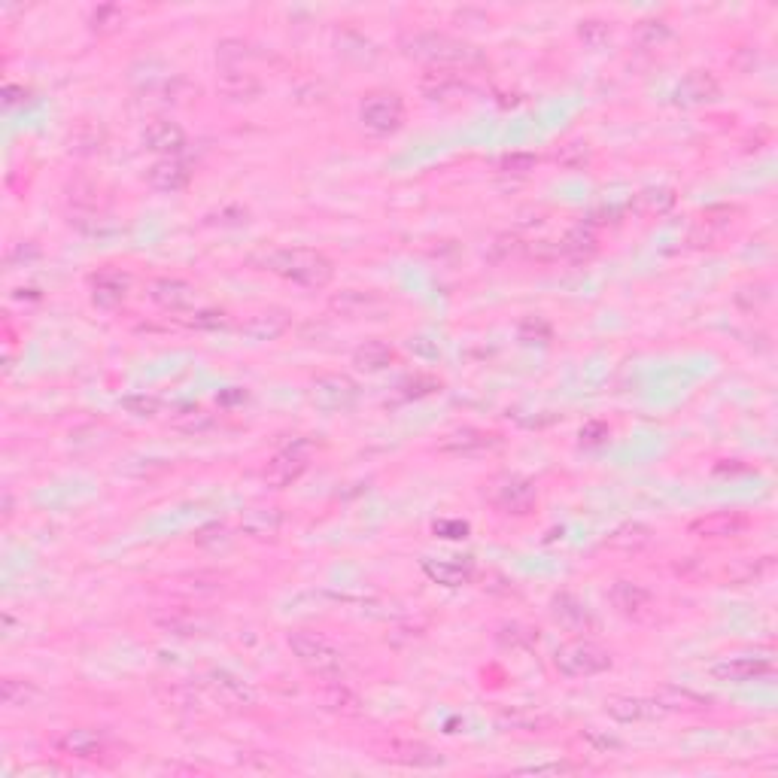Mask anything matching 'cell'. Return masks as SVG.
I'll return each instance as SVG.
<instances>
[{
	"label": "cell",
	"instance_id": "obj_1",
	"mask_svg": "<svg viewBox=\"0 0 778 778\" xmlns=\"http://www.w3.org/2000/svg\"><path fill=\"white\" fill-rule=\"evenodd\" d=\"M399 49L405 58L429 67V70H459L472 73L490 64L487 52L469 40L453 37L447 31H408L399 37Z\"/></svg>",
	"mask_w": 778,
	"mask_h": 778
},
{
	"label": "cell",
	"instance_id": "obj_2",
	"mask_svg": "<svg viewBox=\"0 0 778 778\" xmlns=\"http://www.w3.org/2000/svg\"><path fill=\"white\" fill-rule=\"evenodd\" d=\"M262 268L301 289H326L335 280V262L310 247H280L262 256Z\"/></svg>",
	"mask_w": 778,
	"mask_h": 778
},
{
	"label": "cell",
	"instance_id": "obj_3",
	"mask_svg": "<svg viewBox=\"0 0 778 778\" xmlns=\"http://www.w3.org/2000/svg\"><path fill=\"white\" fill-rule=\"evenodd\" d=\"M286 645L307 675H314L323 684L344 681L347 660H344L341 648H335L326 636H320L314 630H295L286 636Z\"/></svg>",
	"mask_w": 778,
	"mask_h": 778
},
{
	"label": "cell",
	"instance_id": "obj_4",
	"mask_svg": "<svg viewBox=\"0 0 778 778\" xmlns=\"http://www.w3.org/2000/svg\"><path fill=\"white\" fill-rule=\"evenodd\" d=\"M611 666H614L611 654L602 645H596L590 636H578V639L560 645L554 654V669L569 681L596 678V675L608 672Z\"/></svg>",
	"mask_w": 778,
	"mask_h": 778
},
{
	"label": "cell",
	"instance_id": "obj_5",
	"mask_svg": "<svg viewBox=\"0 0 778 778\" xmlns=\"http://www.w3.org/2000/svg\"><path fill=\"white\" fill-rule=\"evenodd\" d=\"M484 499L490 502L493 511H499L505 517H526L535 508L538 493H535V484L529 478L514 475V472H502V475H496L484 484Z\"/></svg>",
	"mask_w": 778,
	"mask_h": 778
},
{
	"label": "cell",
	"instance_id": "obj_6",
	"mask_svg": "<svg viewBox=\"0 0 778 778\" xmlns=\"http://www.w3.org/2000/svg\"><path fill=\"white\" fill-rule=\"evenodd\" d=\"M405 98L399 92H389V89H374L362 98L359 104V122L365 131L377 134V137H389L396 134L405 125Z\"/></svg>",
	"mask_w": 778,
	"mask_h": 778
},
{
	"label": "cell",
	"instance_id": "obj_7",
	"mask_svg": "<svg viewBox=\"0 0 778 778\" xmlns=\"http://www.w3.org/2000/svg\"><path fill=\"white\" fill-rule=\"evenodd\" d=\"M52 745L64 757L83 760V763H98V766H107L119 757L110 736L95 730V727H70V730L58 733Z\"/></svg>",
	"mask_w": 778,
	"mask_h": 778
},
{
	"label": "cell",
	"instance_id": "obj_8",
	"mask_svg": "<svg viewBox=\"0 0 778 778\" xmlns=\"http://www.w3.org/2000/svg\"><path fill=\"white\" fill-rule=\"evenodd\" d=\"M201 687L207 690V696L213 699L216 706H222V709H228V712H250V709H256V703H259L256 690H253L247 681H241L238 675L225 672V669H210V672H204V675H201Z\"/></svg>",
	"mask_w": 778,
	"mask_h": 778
},
{
	"label": "cell",
	"instance_id": "obj_9",
	"mask_svg": "<svg viewBox=\"0 0 778 778\" xmlns=\"http://www.w3.org/2000/svg\"><path fill=\"white\" fill-rule=\"evenodd\" d=\"M502 447V435L490 432V429H478V426H456L450 432H444L435 444L438 453L444 456H487L493 450Z\"/></svg>",
	"mask_w": 778,
	"mask_h": 778
},
{
	"label": "cell",
	"instance_id": "obj_10",
	"mask_svg": "<svg viewBox=\"0 0 778 778\" xmlns=\"http://www.w3.org/2000/svg\"><path fill=\"white\" fill-rule=\"evenodd\" d=\"M548 614H551V620L560 627V630H566V633H575V636H593V633H599V617L593 614V608L584 602V599H578L575 593H554L551 596V605H548Z\"/></svg>",
	"mask_w": 778,
	"mask_h": 778
},
{
	"label": "cell",
	"instance_id": "obj_11",
	"mask_svg": "<svg viewBox=\"0 0 778 778\" xmlns=\"http://www.w3.org/2000/svg\"><path fill=\"white\" fill-rule=\"evenodd\" d=\"M608 602L614 605V611L627 620H648L657 611L654 593L630 578H620L608 587Z\"/></svg>",
	"mask_w": 778,
	"mask_h": 778
},
{
	"label": "cell",
	"instance_id": "obj_12",
	"mask_svg": "<svg viewBox=\"0 0 778 778\" xmlns=\"http://www.w3.org/2000/svg\"><path fill=\"white\" fill-rule=\"evenodd\" d=\"M751 529V517L739 511H715L690 520L687 532L699 541H733L742 538Z\"/></svg>",
	"mask_w": 778,
	"mask_h": 778
},
{
	"label": "cell",
	"instance_id": "obj_13",
	"mask_svg": "<svg viewBox=\"0 0 778 778\" xmlns=\"http://www.w3.org/2000/svg\"><path fill=\"white\" fill-rule=\"evenodd\" d=\"M359 399V383L347 374H320L310 383V402L323 411H347Z\"/></svg>",
	"mask_w": 778,
	"mask_h": 778
},
{
	"label": "cell",
	"instance_id": "obj_14",
	"mask_svg": "<svg viewBox=\"0 0 778 778\" xmlns=\"http://www.w3.org/2000/svg\"><path fill=\"white\" fill-rule=\"evenodd\" d=\"M472 83H469V73H459V70H426L420 76V95L429 104H456L462 98H469Z\"/></svg>",
	"mask_w": 778,
	"mask_h": 778
},
{
	"label": "cell",
	"instance_id": "obj_15",
	"mask_svg": "<svg viewBox=\"0 0 778 778\" xmlns=\"http://www.w3.org/2000/svg\"><path fill=\"white\" fill-rule=\"evenodd\" d=\"M386 307H389V301L368 289H344L329 298V310L344 320H374V317L386 314Z\"/></svg>",
	"mask_w": 778,
	"mask_h": 778
},
{
	"label": "cell",
	"instance_id": "obj_16",
	"mask_svg": "<svg viewBox=\"0 0 778 778\" xmlns=\"http://www.w3.org/2000/svg\"><path fill=\"white\" fill-rule=\"evenodd\" d=\"M146 295L152 304H159L162 310H171V314L192 310L198 304V289L183 277H152V280H146Z\"/></svg>",
	"mask_w": 778,
	"mask_h": 778
},
{
	"label": "cell",
	"instance_id": "obj_17",
	"mask_svg": "<svg viewBox=\"0 0 778 778\" xmlns=\"http://www.w3.org/2000/svg\"><path fill=\"white\" fill-rule=\"evenodd\" d=\"M307 465H310L307 450H304L301 444H292V447L277 450V453L268 459L262 478H265V484H268L271 490H286V487H292V484L307 472Z\"/></svg>",
	"mask_w": 778,
	"mask_h": 778
},
{
	"label": "cell",
	"instance_id": "obj_18",
	"mask_svg": "<svg viewBox=\"0 0 778 778\" xmlns=\"http://www.w3.org/2000/svg\"><path fill=\"white\" fill-rule=\"evenodd\" d=\"M380 757L396 766H408V769H435L444 763V757L432 745H426L420 739H399V736L380 745Z\"/></svg>",
	"mask_w": 778,
	"mask_h": 778
},
{
	"label": "cell",
	"instance_id": "obj_19",
	"mask_svg": "<svg viewBox=\"0 0 778 778\" xmlns=\"http://www.w3.org/2000/svg\"><path fill=\"white\" fill-rule=\"evenodd\" d=\"M605 712L617 724H651L666 715L654 696H611Z\"/></svg>",
	"mask_w": 778,
	"mask_h": 778
},
{
	"label": "cell",
	"instance_id": "obj_20",
	"mask_svg": "<svg viewBox=\"0 0 778 778\" xmlns=\"http://www.w3.org/2000/svg\"><path fill=\"white\" fill-rule=\"evenodd\" d=\"M283 520H286V514H283L280 505L259 502V505H250V508L241 511L238 526L253 541H274L280 535V529H283Z\"/></svg>",
	"mask_w": 778,
	"mask_h": 778
},
{
	"label": "cell",
	"instance_id": "obj_21",
	"mask_svg": "<svg viewBox=\"0 0 778 778\" xmlns=\"http://www.w3.org/2000/svg\"><path fill=\"white\" fill-rule=\"evenodd\" d=\"M675 104L681 107H703V104H715L721 101V83L715 80V73L709 70H693L684 80L675 86L672 92Z\"/></svg>",
	"mask_w": 778,
	"mask_h": 778
},
{
	"label": "cell",
	"instance_id": "obj_22",
	"mask_svg": "<svg viewBox=\"0 0 778 778\" xmlns=\"http://www.w3.org/2000/svg\"><path fill=\"white\" fill-rule=\"evenodd\" d=\"M131 289V280L125 271L116 268H101L98 274L89 277V292H92V304L101 310H116L119 304H125Z\"/></svg>",
	"mask_w": 778,
	"mask_h": 778
},
{
	"label": "cell",
	"instance_id": "obj_23",
	"mask_svg": "<svg viewBox=\"0 0 778 778\" xmlns=\"http://www.w3.org/2000/svg\"><path fill=\"white\" fill-rule=\"evenodd\" d=\"M140 140H143L146 149L159 152L162 159H177V155L183 152V146H186V131L174 119H152L143 128Z\"/></svg>",
	"mask_w": 778,
	"mask_h": 778
},
{
	"label": "cell",
	"instance_id": "obj_24",
	"mask_svg": "<svg viewBox=\"0 0 778 778\" xmlns=\"http://www.w3.org/2000/svg\"><path fill=\"white\" fill-rule=\"evenodd\" d=\"M292 326V317L289 310L283 307H265V310H256V314H250L244 323H241V332L253 341H277L289 332Z\"/></svg>",
	"mask_w": 778,
	"mask_h": 778
},
{
	"label": "cell",
	"instance_id": "obj_25",
	"mask_svg": "<svg viewBox=\"0 0 778 778\" xmlns=\"http://www.w3.org/2000/svg\"><path fill=\"white\" fill-rule=\"evenodd\" d=\"M775 663L772 657H727L721 663L712 666V675L718 681H733V684H742V681H757V678H766L772 675Z\"/></svg>",
	"mask_w": 778,
	"mask_h": 778
},
{
	"label": "cell",
	"instance_id": "obj_26",
	"mask_svg": "<svg viewBox=\"0 0 778 778\" xmlns=\"http://www.w3.org/2000/svg\"><path fill=\"white\" fill-rule=\"evenodd\" d=\"M216 89L225 101L231 104H250L262 95V83L247 70V67H235V70H219Z\"/></svg>",
	"mask_w": 778,
	"mask_h": 778
},
{
	"label": "cell",
	"instance_id": "obj_27",
	"mask_svg": "<svg viewBox=\"0 0 778 778\" xmlns=\"http://www.w3.org/2000/svg\"><path fill=\"white\" fill-rule=\"evenodd\" d=\"M602 544L608 551H617V554H642L654 544V529L648 523L630 520V523H620L617 529H611Z\"/></svg>",
	"mask_w": 778,
	"mask_h": 778
},
{
	"label": "cell",
	"instance_id": "obj_28",
	"mask_svg": "<svg viewBox=\"0 0 778 778\" xmlns=\"http://www.w3.org/2000/svg\"><path fill=\"white\" fill-rule=\"evenodd\" d=\"M420 569H423V575H426L432 584H441V587H465V584H472V578H475L472 560H462V557L423 560Z\"/></svg>",
	"mask_w": 778,
	"mask_h": 778
},
{
	"label": "cell",
	"instance_id": "obj_29",
	"mask_svg": "<svg viewBox=\"0 0 778 778\" xmlns=\"http://www.w3.org/2000/svg\"><path fill=\"white\" fill-rule=\"evenodd\" d=\"M654 699L663 706L666 715H672V712H681V715H703V712L712 709V699H709V696L696 693V690H687V687H675V684L660 687Z\"/></svg>",
	"mask_w": 778,
	"mask_h": 778
},
{
	"label": "cell",
	"instance_id": "obj_30",
	"mask_svg": "<svg viewBox=\"0 0 778 778\" xmlns=\"http://www.w3.org/2000/svg\"><path fill=\"white\" fill-rule=\"evenodd\" d=\"M192 180V171L180 162V159H159L149 171H146V183L149 189L162 192V195H174L183 192Z\"/></svg>",
	"mask_w": 778,
	"mask_h": 778
},
{
	"label": "cell",
	"instance_id": "obj_31",
	"mask_svg": "<svg viewBox=\"0 0 778 778\" xmlns=\"http://www.w3.org/2000/svg\"><path fill=\"white\" fill-rule=\"evenodd\" d=\"M557 247H560V259H569V262H587V259H593L596 250H599V235H596L593 222H578V225H572Z\"/></svg>",
	"mask_w": 778,
	"mask_h": 778
},
{
	"label": "cell",
	"instance_id": "obj_32",
	"mask_svg": "<svg viewBox=\"0 0 778 778\" xmlns=\"http://www.w3.org/2000/svg\"><path fill=\"white\" fill-rule=\"evenodd\" d=\"M496 724L505 733H548V730H554L557 721L535 709H502L496 715Z\"/></svg>",
	"mask_w": 778,
	"mask_h": 778
},
{
	"label": "cell",
	"instance_id": "obj_33",
	"mask_svg": "<svg viewBox=\"0 0 778 778\" xmlns=\"http://www.w3.org/2000/svg\"><path fill=\"white\" fill-rule=\"evenodd\" d=\"M0 693H4V706L10 709H37L43 703V690L28 678H4L0 681Z\"/></svg>",
	"mask_w": 778,
	"mask_h": 778
},
{
	"label": "cell",
	"instance_id": "obj_34",
	"mask_svg": "<svg viewBox=\"0 0 778 778\" xmlns=\"http://www.w3.org/2000/svg\"><path fill=\"white\" fill-rule=\"evenodd\" d=\"M155 627H159L162 633L168 636H198L204 633V620L192 611H183V608H168L165 614H155Z\"/></svg>",
	"mask_w": 778,
	"mask_h": 778
},
{
	"label": "cell",
	"instance_id": "obj_35",
	"mask_svg": "<svg viewBox=\"0 0 778 778\" xmlns=\"http://www.w3.org/2000/svg\"><path fill=\"white\" fill-rule=\"evenodd\" d=\"M396 362V350L389 347L386 341H365L362 347H356L353 350V365L356 368H362V371H383V368H389Z\"/></svg>",
	"mask_w": 778,
	"mask_h": 778
},
{
	"label": "cell",
	"instance_id": "obj_36",
	"mask_svg": "<svg viewBox=\"0 0 778 778\" xmlns=\"http://www.w3.org/2000/svg\"><path fill=\"white\" fill-rule=\"evenodd\" d=\"M496 642L505 651H532L538 645V630L529 624H520V620H508L496 630Z\"/></svg>",
	"mask_w": 778,
	"mask_h": 778
},
{
	"label": "cell",
	"instance_id": "obj_37",
	"mask_svg": "<svg viewBox=\"0 0 778 778\" xmlns=\"http://www.w3.org/2000/svg\"><path fill=\"white\" fill-rule=\"evenodd\" d=\"M769 301H772V286L766 280H748L733 292V304L745 310V314H760Z\"/></svg>",
	"mask_w": 778,
	"mask_h": 778
},
{
	"label": "cell",
	"instance_id": "obj_38",
	"mask_svg": "<svg viewBox=\"0 0 778 778\" xmlns=\"http://www.w3.org/2000/svg\"><path fill=\"white\" fill-rule=\"evenodd\" d=\"M766 569H769V557H760V560H733V563L724 569V581L733 584V587L754 584Z\"/></svg>",
	"mask_w": 778,
	"mask_h": 778
},
{
	"label": "cell",
	"instance_id": "obj_39",
	"mask_svg": "<svg viewBox=\"0 0 778 778\" xmlns=\"http://www.w3.org/2000/svg\"><path fill=\"white\" fill-rule=\"evenodd\" d=\"M323 699L335 715H359V696L350 693L341 681H332L329 690L323 693Z\"/></svg>",
	"mask_w": 778,
	"mask_h": 778
},
{
	"label": "cell",
	"instance_id": "obj_40",
	"mask_svg": "<svg viewBox=\"0 0 778 778\" xmlns=\"http://www.w3.org/2000/svg\"><path fill=\"white\" fill-rule=\"evenodd\" d=\"M636 40H639V46H645V49H660L666 40H672V28H669L666 19H645V22H639V28H636Z\"/></svg>",
	"mask_w": 778,
	"mask_h": 778
},
{
	"label": "cell",
	"instance_id": "obj_41",
	"mask_svg": "<svg viewBox=\"0 0 778 778\" xmlns=\"http://www.w3.org/2000/svg\"><path fill=\"white\" fill-rule=\"evenodd\" d=\"M250 46L244 40H222L216 46V61H219V70H235V67H244V61L250 58Z\"/></svg>",
	"mask_w": 778,
	"mask_h": 778
},
{
	"label": "cell",
	"instance_id": "obj_42",
	"mask_svg": "<svg viewBox=\"0 0 778 778\" xmlns=\"http://www.w3.org/2000/svg\"><path fill=\"white\" fill-rule=\"evenodd\" d=\"M554 159H557V165L566 168V171H584V168L590 165V149H587V143H581V140L563 143V146L557 149Z\"/></svg>",
	"mask_w": 778,
	"mask_h": 778
},
{
	"label": "cell",
	"instance_id": "obj_43",
	"mask_svg": "<svg viewBox=\"0 0 778 778\" xmlns=\"http://www.w3.org/2000/svg\"><path fill=\"white\" fill-rule=\"evenodd\" d=\"M517 338H520L523 344H548V341L554 338V329H551V323L544 320V317H526V320L517 326Z\"/></svg>",
	"mask_w": 778,
	"mask_h": 778
},
{
	"label": "cell",
	"instance_id": "obj_44",
	"mask_svg": "<svg viewBox=\"0 0 778 778\" xmlns=\"http://www.w3.org/2000/svg\"><path fill=\"white\" fill-rule=\"evenodd\" d=\"M538 168V155L532 152H508L499 159V171L511 174V177H526Z\"/></svg>",
	"mask_w": 778,
	"mask_h": 778
},
{
	"label": "cell",
	"instance_id": "obj_45",
	"mask_svg": "<svg viewBox=\"0 0 778 778\" xmlns=\"http://www.w3.org/2000/svg\"><path fill=\"white\" fill-rule=\"evenodd\" d=\"M578 37L590 46V49H599L611 40V25L602 22V19H584L578 25Z\"/></svg>",
	"mask_w": 778,
	"mask_h": 778
},
{
	"label": "cell",
	"instance_id": "obj_46",
	"mask_svg": "<svg viewBox=\"0 0 778 778\" xmlns=\"http://www.w3.org/2000/svg\"><path fill=\"white\" fill-rule=\"evenodd\" d=\"M675 204V192L672 189H666V186H657V189H648V192H642L639 195V207L645 210V213H666L669 207Z\"/></svg>",
	"mask_w": 778,
	"mask_h": 778
},
{
	"label": "cell",
	"instance_id": "obj_47",
	"mask_svg": "<svg viewBox=\"0 0 778 778\" xmlns=\"http://www.w3.org/2000/svg\"><path fill=\"white\" fill-rule=\"evenodd\" d=\"M122 22H125V13H122L119 7H98V10L92 13V19H89L92 31H98V34L116 31Z\"/></svg>",
	"mask_w": 778,
	"mask_h": 778
},
{
	"label": "cell",
	"instance_id": "obj_48",
	"mask_svg": "<svg viewBox=\"0 0 778 778\" xmlns=\"http://www.w3.org/2000/svg\"><path fill=\"white\" fill-rule=\"evenodd\" d=\"M213 426V417L207 414V411H201V408H195V411H186V414H180L177 420H174V429H180V432H189V435H195V432H204V429H210Z\"/></svg>",
	"mask_w": 778,
	"mask_h": 778
},
{
	"label": "cell",
	"instance_id": "obj_49",
	"mask_svg": "<svg viewBox=\"0 0 778 778\" xmlns=\"http://www.w3.org/2000/svg\"><path fill=\"white\" fill-rule=\"evenodd\" d=\"M101 143H104V131L101 128H92V134H83V125L76 128V134H73V152H80V155H92V152H101Z\"/></svg>",
	"mask_w": 778,
	"mask_h": 778
},
{
	"label": "cell",
	"instance_id": "obj_50",
	"mask_svg": "<svg viewBox=\"0 0 778 778\" xmlns=\"http://www.w3.org/2000/svg\"><path fill=\"white\" fill-rule=\"evenodd\" d=\"M435 389H441V383L429 374H417L405 383V396L408 399H423V396H432Z\"/></svg>",
	"mask_w": 778,
	"mask_h": 778
},
{
	"label": "cell",
	"instance_id": "obj_51",
	"mask_svg": "<svg viewBox=\"0 0 778 778\" xmlns=\"http://www.w3.org/2000/svg\"><path fill=\"white\" fill-rule=\"evenodd\" d=\"M578 739H581V745H584L590 754H608L611 748H620V742H617V739H611V736H602V733H596V730H584Z\"/></svg>",
	"mask_w": 778,
	"mask_h": 778
},
{
	"label": "cell",
	"instance_id": "obj_52",
	"mask_svg": "<svg viewBox=\"0 0 778 778\" xmlns=\"http://www.w3.org/2000/svg\"><path fill=\"white\" fill-rule=\"evenodd\" d=\"M122 408L131 411L134 417H155V414H159V399H152V396H128V399H122Z\"/></svg>",
	"mask_w": 778,
	"mask_h": 778
},
{
	"label": "cell",
	"instance_id": "obj_53",
	"mask_svg": "<svg viewBox=\"0 0 778 778\" xmlns=\"http://www.w3.org/2000/svg\"><path fill=\"white\" fill-rule=\"evenodd\" d=\"M195 541L201 544V548H219V544H225V541H228V532H225V526H222V523H210V526L198 529Z\"/></svg>",
	"mask_w": 778,
	"mask_h": 778
},
{
	"label": "cell",
	"instance_id": "obj_54",
	"mask_svg": "<svg viewBox=\"0 0 778 778\" xmlns=\"http://www.w3.org/2000/svg\"><path fill=\"white\" fill-rule=\"evenodd\" d=\"M608 435H611L608 423H602V420H590V423L581 429V444H584V447H599V444H605Z\"/></svg>",
	"mask_w": 778,
	"mask_h": 778
},
{
	"label": "cell",
	"instance_id": "obj_55",
	"mask_svg": "<svg viewBox=\"0 0 778 778\" xmlns=\"http://www.w3.org/2000/svg\"><path fill=\"white\" fill-rule=\"evenodd\" d=\"M523 775H566V772H578L575 763H538V766H523L517 769Z\"/></svg>",
	"mask_w": 778,
	"mask_h": 778
},
{
	"label": "cell",
	"instance_id": "obj_56",
	"mask_svg": "<svg viewBox=\"0 0 778 778\" xmlns=\"http://www.w3.org/2000/svg\"><path fill=\"white\" fill-rule=\"evenodd\" d=\"M192 326H198V329H222V326H228V317L222 314V310H198Z\"/></svg>",
	"mask_w": 778,
	"mask_h": 778
},
{
	"label": "cell",
	"instance_id": "obj_57",
	"mask_svg": "<svg viewBox=\"0 0 778 778\" xmlns=\"http://www.w3.org/2000/svg\"><path fill=\"white\" fill-rule=\"evenodd\" d=\"M435 535H441V538H465V535H469V523H465V520H438L435 523Z\"/></svg>",
	"mask_w": 778,
	"mask_h": 778
},
{
	"label": "cell",
	"instance_id": "obj_58",
	"mask_svg": "<svg viewBox=\"0 0 778 778\" xmlns=\"http://www.w3.org/2000/svg\"><path fill=\"white\" fill-rule=\"evenodd\" d=\"M244 399H247V393H244V389H238V393H225L219 402H222V405H228V402H244Z\"/></svg>",
	"mask_w": 778,
	"mask_h": 778
}]
</instances>
